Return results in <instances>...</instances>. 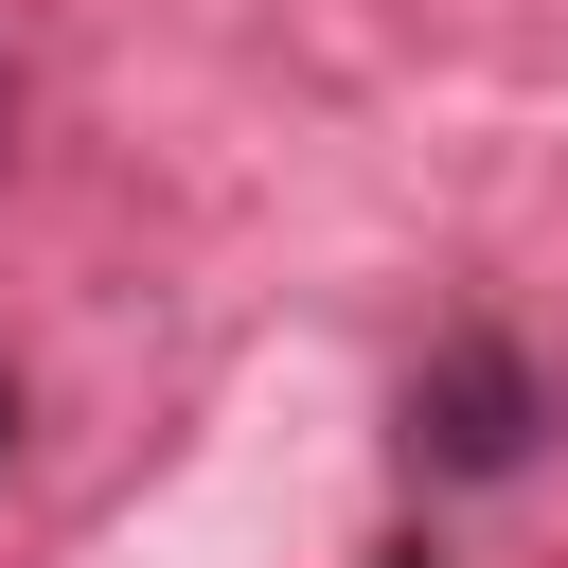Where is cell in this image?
<instances>
[{
  "instance_id": "1",
  "label": "cell",
  "mask_w": 568,
  "mask_h": 568,
  "mask_svg": "<svg viewBox=\"0 0 568 568\" xmlns=\"http://www.w3.org/2000/svg\"><path fill=\"white\" fill-rule=\"evenodd\" d=\"M532 444H550V373H532V337L462 320V337L408 355V462H426V479H515Z\"/></svg>"
},
{
  "instance_id": "2",
  "label": "cell",
  "mask_w": 568,
  "mask_h": 568,
  "mask_svg": "<svg viewBox=\"0 0 568 568\" xmlns=\"http://www.w3.org/2000/svg\"><path fill=\"white\" fill-rule=\"evenodd\" d=\"M0 462H18V390H0Z\"/></svg>"
},
{
  "instance_id": "3",
  "label": "cell",
  "mask_w": 568,
  "mask_h": 568,
  "mask_svg": "<svg viewBox=\"0 0 568 568\" xmlns=\"http://www.w3.org/2000/svg\"><path fill=\"white\" fill-rule=\"evenodd\" d=\"M390 568H426V550H390Z\"/></svg>"
},
{
  "instance_id": "4",
  "label": "cell",
  "mask_w": 568,
  "mask_h": 568,
  "mask_svg": "<svg viewBox=\"0 0 568 568\" xmlns=\"http://www.w3.org/2000/svg\"><path fill=\"white\" fill-rule=\"evenodd\" d=\"M0 106H18V89H0Z\"/></svg>"
}]
</instances>
